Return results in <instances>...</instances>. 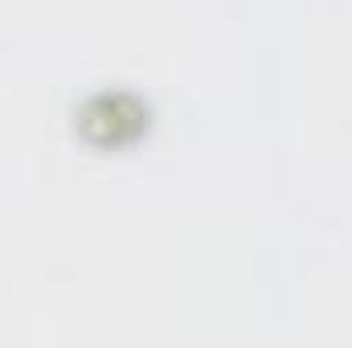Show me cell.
Returning a JSON list of instances; mask_svg holds the SVG:
<instances>
[{
    "mask_svg": "<svg viewBox=\"0 0 352 348\" xmlns=\"http://www.w3.org/2000/svg\"><path fill=\"white\" fill-rule=\"evenodd\" d=\"M74 127L87 135L90 144H111V148H119V144H127L131 135H140V131H148V107H140V98L135 94H123V90H115V94H90L87 102L74 111Z\"/></svg>",
    "mask_w": 352,
    "mask_h": 348,
    "instance_id": "1",
    "label": "cell"
}]
</instances>
